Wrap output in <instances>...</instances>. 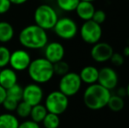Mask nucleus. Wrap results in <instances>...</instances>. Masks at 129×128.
I'll use <instances>...</instances> for the list:
<instances>
[{
  "mask_svg": "<svg viewBox=\"0 0 129 128\" xmlns=\"http://www.w3.org/2000/svg\"><path fill=\"white\" fill-rule=\"evenodd\" d=\"M19 41L28 49H41L48 42L47 31L37 25H30L24 27L19 34Z\"/></svg>",
  "mask_w": 129,
  "mask_h": 128,
  "instance_id": "nucleus-1",
  "label": "nucleus"
},
{
  "mask_svg": "<svg viewBox=\"0 0 129 128\" xmlns=\"http://www.w3.org/2000/svg\"><path fill=\"white\" fill-rule=\"evenodd\" d=\"M111 95V91L96 82L88 85L83 91V104L91 111H99L107 106Z\"/></svg>",
  "mask_w": 129,
  "mask_h": 128,
  "instance_id": "nucleus-2",
  "label": "nucleus"
},
{
  "mask_svg": "<svg viewBox=\"0 0 129 128\" xmlns=\"http://www.w3.org/2000/svg\"><path fill=\"white\" fill-rule=\"evenodd\" d=\"M27 71L33 82L38 84L48 82L54 75L53 63L46 58H37L32 61Z\"/></svg>",
  "mask_w": 129,
  "mask_h": 128,
  "instance_id": "nucleus-3",
  "label": "nucleus"
},
{
  "mask_svg": "<svg viewBox=\"0 0 129 128\" xmlns=\"http://www.w3.org/2000/svg\"><path fill=\"white\" fill-rule=\"evenodd\" d=\"M57 12L49 5H41L35 9L34 14V19L35 25L44 30L53 29L58 20Z\"/></svg>",
  "mask_w": 129,
  "mask_h": 128,
  "instance_id": "nucleus-4",
  "label": "nucleus"
},
{
  "mask_svg": "<svg viewBox=\"0 0 129 128\" xmlns=\"http://www.w3.org/2000/svg\"><path fill=\"white\" fill-rule=\"evenodd\" d=\"M45 107L48 112L61 115L69 107V97L58 90L50 92L45 99Z\"/></svg>",
  "mask_w": 129,
  "mask_h": 128,
  "instance_id": "nucleus-5",
  "label": "nucleus"
},
{
  "mask_svg": "<svg viewBox=\"0 0 129 128\" xmlns=\"http://www.w3.org/2000/svg\"><path fill=\"white\" fill-rule=\"evenodd\" d=\"M82 80L78 73L68 72L61 77L59 82V91L68 97L77 95L82 87Z\"/></svg>",
  "mask_w": 129,
  "mask_h": 128,
  "instance_id": "nucleus-6",
  "label": "nucleus"
},
{
  "mask_svg": "<svg viewBox=\"0 0 129 128\" xmlns=\"http://www.w3.org/2000/svg\"><path fill=\"white\" fill-rule=\"evenodd\" d=\"M80 36L85 43L94 45L100 41L102 38L103 30L101 25L96 23L92 19L84 21L79 30Z\"/></svg>",
  "mask_w": 129,
  "mask_h": 128,
  "instance_id": "nucleus-7",
  "label": "nucleus"
},
{
  "mask_svg": "<svg viewBox=\"0 0 129 128\" xmlns=\"http://www.w3.org/2000/svg\"><path fill=\"white\" fill-rule=\"evenodd\" d=\"M53 30L59 38L65 39V40H69V39H74L77 36L78 32V26L74 19L64 17L58 19Z\"/></svg>",
  "mask_w": 129,
  "mask_h": 128,
  "instance_id": "nucleus-8",
  "label": "nucleus"
},
{
  "mask_svg": "<svg viewBox=\"0 0 129 128\" xmlns=\"http://www.w3.org/2000/svg\"><path fill=\"white\" fill-rule=\"evenodd\" d=\"M113 53V48L109 43L101 41L92 45L90 49V56L92 60L98 63H104L110 61Z\"/></svg>",
  "mask_w": 129,
  "mask_h": 128,
  "instance_id": "nucleus-9",
  "label": "nucleus"
},
{
  "mask_svg": "<svg viewBox=\"0 0 129 128\" xmlns=\"http://www.w3.org/2000/svg\"><path fill=\"white\" fill-rule=\"evenodd\" d=\"M32 59L30 54L24 49H17L11 53L9 65L15 71H24L28 68Z\"/></svg>",
  "mask_w": 129,
  "mask_h": 128,
  "instance_id": "nucleus-10",
  "label": "nucleus"
},
{
  "mask_svg": "<svg viewBox=\"0 0 129 128\" xmlns=\"http://www.w3.org/2000/svg\"><path fill=\"white\" fill-rule=\"evenodd\" d=\"M98 83L109 91L116 89L119 83V76L117 72L111 67H104L99 70Z\"/></svg>",
  "mask_w": 129,
  "mask_h": 128,
  "instance_id": "nucleus-11",
  "label": "nucleus"
},
{
  "mask_svg": "<svg viewBox=\"0 0 129 128\" xmlns=\"http://www.w3.org/2000/svg\"><path fill=\"white\" fill-rule=\"evenodd\" d=\"M44 96L42 88L38 83H29L23 88L22 100L30 104L31 106L36 105L41 103Z\"/></svg>",
  "mask_w": 129,
  "mask_h": 128,
  "instance_id": "nucleus-12",
  "label": "nucleus"
},
{
  "mask_svg": "<svg viewBox=\"0 0 129 128\" xmlns=\"http://www.w3.org/2000/svg\"><path fill=\"white\" fill-rule=\"evenodd\" d=\"M44 58L54 64L59 61L63 60L65 55V48L61 43L57 41L48 42L44 48Z\"/></svg>",
  "mask_w": 129,
  "mask_h": 128,
  "instance_id": "nucleus-13",
  "label": "nucleus"
},
{
  "mask_svg": "<svg viewBox=\"0 0 129 128\" xmlns=\"http://www.w3.org/2000/svg\"><path fill=\"white\" fill-rule=\"evenodd\" d=\"M18 83L17 73L12 68H3L0 70V85L5 90Z\"/></svg>",
  "mask_w": 129,
  "mask_h": 128,
  "instance_id": "nucleus-14",
  "label": "nucleus"
},
{
  "mask_svg": "<svg viewBox=\"0 0 129 128\" xmlns=\"http://www.w3.org/2000/svg\"><path fill=\"white\" fill-rule=\"evenodd\" d=\"M99 70V68H96L95 66H92V65H87V66L83 67L81 69V71L78 73L82 80V82L88 84V85L98 82Z\"/></svg>",
  "mask_w": 129,
  "mask_h": 128,
  "instance_id": "nucleus-15",
  "label": "nucleus"
},
{
  "mask_svg": "<svg viewBox=\"0 0 129 128\" xmlns=\"http://www.w3.org/2000/svg\"><path fill=\"white\" fill-rule=\"evenodd\" d=\"M75 11L79 19H81L83 21H87L92 19V16H93L96 9L92 2L80 1Z\"/></svg>",
  "mask_w": 129,
  "mask_h": 128,
  "instance_id": "nucleus-16",
  "label": "nucleus"
},
{
  "mask_svg": "<svg viewBox=\"0 0 129 128\" xmlns=\"http://www.w3.org/2000/svg\"><path fill=\"white\" fill-rule=\"evenodd\" d=\"M14 36L13 26L6 21H0V42L7 43Z\"/></svg>",
  "mask_w": 129,
  "mask_h": 128,
  "instance_id": "nucleus-17",
  "label": "nucleus"
},
{
  "mask_svg": "<svg viewBox=\"0 0 129 128\" xmlns=\"http://www.w3.org/2000/svg\"><path fill=\"white\" fill-rule=\"evenodd\" d=\"M19 122L18 118L12 113L0 115V128H18Z\"/></svg>",
  "mask_w": 129,
  "mask_h": 128,
  "instance_id": "nucleus-18",
  "label": "nucleus"
},
{
  "mask_svg": "<svg viewBox=\"0 0 129 128\" xmlns=\"http://www.w3.org/2000/svg\"><path fill=\"white\" fill-rule=\"evenodd\" d=\"M48 110L46 109L45 105L41 104H36V105L32 106V110H31L30 117L31 119L33 121L36 122V123L40 124L42 122L44 118L46 117L47 113H48Z\"/></svg>",
  "mask_w": 129,
  "mask_h": 128,
  "instance_id": "nucleus-19",
  "label": "nucleus"
},
{
  "mask_svg": "<svg viewBox=\"0 0 129 128\" xmlns=\"http://www.w3.org/2000/svg\"><path fill=\"white\" fill-rule=\"evenodd\" d=\"M125 106V101L122 97L116 95H111L110 99H109L108 103H107V107L111 110V111H114V112H118L123 110Z\"/></svg>",
  "mask_w": 129,
  "mask_h": 128,
  "instance_id": "nucleus-20",
  "label": "nucleus"
},
{
  "mask_svg": "<svg viewBox=\"0 0 129 128\" xmlns=\"http://www.w3.org/2000/svg\"><path fill=\"white\" fill-rule=\"evenodd\" d=\"M41 123L43 124L44 128H59L61 120L59 115L48 112Z\"/></svg>",
  "mask_w": 129,
  "mask_h": 128,
  "instance_id": "nucleus-21",
  "label": "nucleus"
},
{
  "mask_svg": "<svg viewBox=\"0 0 129 128\" xmlns=\"http://www.w3.org/2000/svg\"><path fill=\"white\" fill-rule=\"evenodd\" d=\"M23 96V88L19 83L14 84L13 86L6 90V97H11L14 100L20 102L22 100Z\"/></svg>",
  "mask_w": 129,
  "mask_h": 128,
  "instance_id": "nucleus-22",
  "label": "nucleus"
},
{
  "mask_svg": "<svg viewBox=\"0 0 129 128\" xmlns=\"http://www.w3.org/2000/svg\"><path fill=\"white\" fill-rule=\"evenodd\" d=\"M80 0H56L58 7L63 12H74Z\"/></svg>",
  "mask_w": 129,
  "mask_h": 128,
  "instance_id": "nucleus-23",
  "label": "nucleus"
},
{
  "mask_svg": "<svg viewBox=\"0 0 129 128\" xmlns=\"http://www.w3.org/2000/svg\"><path fill=\"white\" fill-rule=\"evenodd\" d=\"M31 110H32V106L27 104V103H26L25 101L21 100L20 102H19V104H18V106H17V108H16L15 111L17 112V115L19 118H26L30 116Z\"/></svg>",
  "mask_w": 129,
  "mask_h": 128,
  "instance_id": "nucleus-24",
  "label": "nucleus"
},
{
  "mask_svg": "<svg viewBox=\"0 0 129 128\" xmlns=\"http://www.w3.org/2000/svg\"><path fill=\"white\" fill-rule=\"evenodd\" d=\"M53 68H54V75H60V76H62L65 74L70 72V66L63 60L59 61V62L54 63L53 64Z\"/></svg>",
  "mask_w": 129,
  "mask_h": 128,
  "instance_id": "nucleus-25",
  "label": "nucleus"
},
{
  "mask_svg": "<svg viewBox=\"0 0 129 128\" xmlns=\"http://www.w3.org/2000/svg\"><path fill=\"white\" fill-rule=\"evenodd\" d=\"M11 51L5 46H0V68H5L9 64Z\"/></svg>",
  "mask_w": 129,
  "mask_h": 128,
  "instance_id": "nucleus-26",
  "label": "nucleus"
},
{
  "mask_svg": "<svg viewBox=\"0 0 129 128\" xmlns=\"http://www.w3.org/2000/svg\"><path fill=\"white\" fill-rule=\"evenodd\" d=\"M18 104H19L18 101L14 100V99L11 98V97H6L5 100H4L2 105L4 106V108H5L7 111H16Z\"/></svg>",
  "mask_w": 129,
  "mask_h": 128,
  "instance_id": "nucleus-27",
  "label": "nucleus"
},
{
  "mask_svg": "<svg viewBox=\"0 0 129 128\" xmlns=\"http://www.w3.org/2000/svg\"><path fill=\"white\" fill-rule=\"evenodd\" d=\"M110 62L115 67H120V66H122L125 62V56L122 54L113 53L110 59Z\"/></svg>",
  "mask_w": 129,
  "mask_h": 128,
  "instance_id": "nucleus-28",
  "label": "nucleus"
},
{
  "mask_svg": "<svg viewBox=\"0 0 129 128\" xmlns=\"http://www.w3.org/2000/svg\"><path fill=\"white\" fill-rule=\"evenodd\" d=\"M91 19L98 24L102 25L106 19V13L103 10H96Z\"/></svg>",
  "mask_w": 129,
  "mask_h": 128,
  "instance_id": "nucleus-29",
  "label": "nucleus"
},
{
  "mask_svg": "<svg viewBox=\"0 0 129 128\" xmlns=\"http://www.w3.org/2000/svg\"><path fill=\"white\" fill-rule=\"evenodd\" d=\"M12 3L10 0H0V15L5 14L11 9Z\"/></svg>",
  "mask_w": 129,
  "mask_h": 128,
  "instance_id": "nucleus-30",
  "label": "nucleus"
},
{
  "mask_svg": "<svg viewBox=\"0 0 129 128\" xmlns=\"http://www.w3.org/2000/svg\"><path fill=\"white\" fill-rule=\"evenodd\" d=\"M18 128H41V126H40V125L38 123L30 119L26 120V121L22 122V123H19Z\"/></svg>",
  "mask_w": 129,
  "mask_h": 128,
  "instance_id": "nucleus-31",
  "label": "nucleus"
},
{
  "mask_svg": "<svg viewBox=\"0 0 129 128\" xmlns=\"http://www.w3.org/2000/svg\"><path fill=\"white\" fill-rule=\"evenodd\" d=\"M5 97H6V90L0 85V105L3 104Z\"/></svg>",
  "mask_w": 129,
  "mask_h": 128,
  "instance_id": "nucleus-32",
  "label": "nucleus"
},
{
  "mask_svg": "<svg viewBox=\"0 0 129 128\" xmlns=\"http://www.w3.org/2000/svg\"><path fill=\"white\" fill-rule=\"evenodd\" d=\"M117 95L119 97H122L126 96V88H119V89L117 90Z\"/></svg>",
  "mask_w": 129,
  "mask_h": 128,
  "instance_id": "nucleus-33",
  "label": "nucleus"
},
{
  "mask_svg": "<svg viewBox=\"0 0 129 128\" xmlns=\"http://www.w3.org/2000/svg\"><path fill=\"white\" fill-rule=\"evenodd\" d=\"M28 0H10V2L12 3V5H23L25 4L26 2H27Z\"/></svg>",
  "mask_w": 129,
  "mask_h": 128,
  "instance_id": "nucleus-34",
  "label": "nucleus"
},
{
  "mask_svg": "<svg viewBox=\"0 0 129 128\" xmlns=\"http://www.w3.org/2000/svg\"><path fill=\"white\" fill-rule=\"evenodd\" d=\"M122 55L126 57H129V46H126L123 48V54Z\"/></svg>",
  "mask_w": 129,
  "mask_h": 128,
  "instance_id": "nucleus-35",
  "label": "nucleus"
},
{
  "mask_svg": "<svg viewBox=\"0 0 129 128\" xmlns=\"http://www.w3.org/2000/svg\"><path fill=\"white\" fill-rule=\"evenodd\" d=\"M126 96L129 97V83L127 84V86L126 87Z\"/></svg>",
  "mask_w": 129,
  "mask_h": 128,
  "instance_id": "nucleus-36",
  "label": "nucleus"
},
{
  "mask_svg": "<svg viewBox=\"0 0 129 128\" xmlns=\"http://www.w3.org/2000/svg\"><path fill=\"white\" fill-rule=\"evenodd\" d=\"M80 1H88V2H93L95 0H80Z\"/></svg>",
  "mask_w": 129,
  "mask_h": 128,
  "instance_id": "nucleus-37",
  "label": "nucleus"
},
{
  "mask_svg": "<svg viewBox=\"0 0 129 128\" xmlns=\"http://www.w3.org/2000/svg\"><path fill=\"white\" fill-rule=\"evenodd\" d=\"M0 70H1V68H0Z\"/></svg>",
  "mask_w": 129,
  "mask_h": 128,
  "instance_id": "nucleus-38",
  "label": "nucleus"
}]
</instances>
